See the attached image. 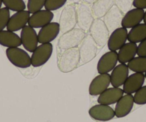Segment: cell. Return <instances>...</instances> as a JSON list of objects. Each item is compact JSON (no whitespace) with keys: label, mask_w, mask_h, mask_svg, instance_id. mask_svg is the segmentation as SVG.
<instances>
[{"label":"cell","mask_w":146,"mask_h":122,"mask_svg":"<svg viewBox=\"0 0 146 122\" xmlns=\"http://www.w3.org/2000/svg\"><path fill=\"white\" fill-rule=\"evenodd\" d=\"M128 32L124 27H119L110 35L108 41V47L110 51H117L126 43Z\"/></svg>","instance_id":"11"},{"label":"cell","mask_w":146,"mask_h":122,"mask_svg":"<svg viewBox=\"0 0 146 122\" xmlns=\"http://www.w3.org/2000/svg\"><path fill=\"white\" fill-rule=\"evenodd\" d=\"M46 0H28L27 10L30 14L41 10L44 7Z\"/></svg>","instance_id":"29"},{"label":"cell","mask_w":146,"mask_h":122,"mask_svg":"<svg viewBox=\"0 0 146 122\" xmlns=\"http://www.w3.org/2000/svg\"><path fill=\"white\" fill-rule=\"evenodd\" d=\"M127 64H120L116 66L110 74V84L113 87H120L124 84L129 76Z\"/></svg>","instance_id":"21"},{"label":"cell","mask_w":146,"mask_h":122,"mask_svg":"<svg viewBox=\"0 0 146 122\" xmlns=\"http://www.w3.org/2000/svg\"><path fill=\"white\" fill-rule=\"evenodd\" d=\"M85 33L80 28H74L62 34L59 39L57 46L60 49L64 50L78 47L86 35Z\"/></svg>","instance_id":"1"},{"label":"cell","mask_w":146,"mask_h":122,"mask_svg":"<svg viewBox=\"0 0 146 122\" xmlns=\"http://www.w3.org/2000/svg\"><path fill=\"white\" fill-rule=\"evenodd\" d=\"M22 45L29 52H33L38 46V34L32 26L27 25L21 32Z\"/></svg>","instance_id":"9"},{"label":"cell","mask_w":146,"mask_h":122,"mask_svg":"<svg viewBox=\"0 0 146 122\" xmlns=\"http://www.w3.org/2000/svg\"><path fill=\"white\" fill-rule=\"evenodd\" d=\"M53 53V46L51 43L41 44L37 46L31 56V63L34 67H39L45 64Z\"/></svg>","instance_id":"8"},{"label":"cell","mask_w":146,"mask_h":122,"mask_svg":"<svg viewBox=\"0 0 146 122\" xmlns=\"http://www.w3.org/2000/svg\"><path fill=\"white\" fill-rule=\"evenodd\" d=\"M137 45L135 43L128 42L125 43V45L121 47L117 52L118 61L120 64H126L130 60L135 57L137 54Z\"/></svg>","instance_id":"24"},{"label":"cell","mask_w":146,"mask_h":122,"mask_svg":"<svg viewBox=\"0 0 146 122\" xmlns=\"http://www.w3.org/2000/svg\"><path fill=\"white\" fill-rule=\"evenodd\" d=\"M134 98L132 94L123 95L116 103L115 113L117 118H123L127 116L132 111L134 105Z\"/></svg>","instance_id":"22"},{"label":"cell","mask_w":146,"mask_h":122,"mask_svg":"<svg viewBox=\"0 0 146 122\" xmlns=\"http://www.w3.org/2000/svg\"><path fill=\"white\" fill-rule=\"evenodd\" d=\"M133 6L138 9H146V0H133Z\"/></svg>","instance_id":"35"},{"label":"cell","mask_w":146,"mask_h":122,"mask_svg":"<svg viewBox=\"0 0 146 122\" xmlns=\"http://www.w3.org/2000/svg\"><path fill=\"white\" fill-rule=\"evenodd\" d=\"M124 14L118 9L115 5H113L106 15L103 16V22L110 32H113L121 26L122 20Z\"/></svg>","instance_id":"12"},{"label":"cell","mask_w":146,"mask_h":122,"mask_svg":"<svg viewBox=\"0 0 146 122\" xmlns=\"http://www.w3.org/2000/svg\"><path fill=\"white\" fill-rule=\"evenodd\" d=\"M6 55L8 60L17 67L21 69L29 68L31 65V57L25 50L19 47L7 48Z\"/></svg>","instance_id":"5"},{"label":"cell","mask_w":146,"mask_h":122,"mask_svg":"<svg viewBox=\"0 0 146 122\" xmlns=\"http://www.w3.org/2000/svg\"><path fill=\"white\" fill-rule=\"evenodd\" d=\"M133 98H134V102L136 104H146V86H143L140 89H138L135 93Z\"/></svg>","instance_id":"32"},{"label":"cell","mask_w":146,"mask_h":122,"mask_svg":"<svg viewBox=\"0 0 146 122\" xmlns=\"http://www.w3.org/2000/svg\"><path fill=\"white\" fill-rule=\"evenodd\" d=\"M82 1H83V2L88 4V5H93V4L95 3V2H96L98 0H82Z\"/></svg>","instance_id":"36"},{"label":"cell","mask_w":146,"mask_h":122,"mask_svg":"<svg viewBox=\"0 0 146 122\" xmlns=\"http://www.w3.org/2000/svg\"><path fill=\"white\" fill-rule=\"evenodd\" d=\"M67 1H68L70 4H75V5H76V4L80 3V2L82 1V0H67Z\"/></svg>","instance_id":"37"},{"label":"cell","mask_w":146,"mask_h":122,"mask_svg":"<svg viewBox=\"0 0 146 122\" xmlns=\"http://www.w3.org/2000/svg\"><path fill=\"white\" fill-rule=\"evenodd\" d=\"M89 115L91 118L99 121H108L115 116V110L108 105H95L89 109Z\"/></svg>","instance_id":"13"},{"label":"cell","mask_w":146,"mask_h":122,"mask_svg":"<svg viewBox=\"0 0 146 122\" xmlns=\"http://www.w3.org/2000/svg\"><path fill=\"white\" fill-rule=\"evenodd\" d=\"M145 11L144 9L134 8L129 10L124 15L122 20L121 26L126 29H131L143 21Z\"/></svg>","instance_id":"20"},{"label":"cell","mask_w":146,"mask_h":122,"mask_svg":"<svg viewBox=\"0 0 146 122\" xmlns=\"http://www.w3.org/2000/svg\"><path fill=\"white\" fill-rule=\"evenodd\" d=\"M60 32V24L57 22H50L41 28L38 34L39 43H51Z\"/></svg>","instance_id":"17"},{"label":"cell","mask_w":146,"mask_h":122,"mask_svg":"<svg viewBox=\"0 0 146 122\" xmlns=\"http://www.w3.org/2000/svg\"><path fill=\"white\" fill-rule=\"evenodd\" d=\"M124 94L123 89L120 87L108 88L101 94L99 95L98 102L100 104L112 105L116 104Z\"/></svg>","instance_id":"19"},{"label":"cell","mask_w":146,"mask_h":122,"mask_svg":"<svg viewBox=\"0 0 146 122\" xmlns=\"http://www.w3.org/2000/svg\"><path fill=\"white\" fill-rule=\"evenodd\" d=\"M5 7L13 12H20L25 10L26 5L24 0H2Z\"/></svg>","instance_id":"28"},{"label":"cell","mask_w":146,"mask_h":122,"mask_svg":"<svg viewBox=\"0 0 146 122\" xmlns=\"http://www.w3.org/2000/svg\"><path fill=\"white\" fill-rule=\"evenodd\" d=\"M143 22H144L145 24H146V11L145 12L144 14V17H143Z\"/></svg>","instance_id":"38"},{"label":"cell","mask_w":146,"mask_h":122,"mask_svg":"<svg viewBox=\"0 0 146 122\" xmlns=\"http://www.w3.org/2000/svg\"><path fill=\"white\" fill-rule=\"evenodd\" d=\"M129 69L136 73H146V57H134L127 63Z\"/></svg>","instance_id":"27"},{"label":"cell","mask_w":146,"mask_h":122,"mask_svg":"<svg viewBox=\"0 0 146 122\" xmlns=\"http://www.w3.org/2000/svg\"><path fill=\"white\" fill-rule=\"evenodd\" d=\"M77 7L75 4L66 5L62 11L60 17V32L62 34L69 32L77 24Z\"/></svg>","instance_id":"3"},{"label":"cell","mask_w":146,"mask_h":122,"mask_svg":"<svg viewBox=\"0 0 146 122\" xmlns=\"http://www.w3.org/2000/svg\"><path fill=\"white\" fill-rule=\"evenodd\" d=\"M146 39V24H139L131 28L127 35V40L130 42L140 43Z\"/></svg>","instance_id":"26"},{"label":"cell","mask_w":146,"mask_h":122,"mask_svg":"<svg viewBox=\"0 0 146 122\" xmlns=\"http://www.w3.org/2000/svg\"><path fill=\"white\" fill-rule=\"evenodd\" d=\"M118 62L117 52L110 51L104 54L99 59L97 65V70L100 74H108L117 66Z\"/></svg>","instance_id":"10"},{"label":"cell","mask_w":146,"mask_h":122,"mask_svg":"<svg viewBox=\"0 0 146 122\" xmlns=\"http://www.w3.org/2000/svg\"><path fill=\"white\" fill-rule=\"evenodd\" d=\"M114 5V0H98L92 6L94 18L100 19L103 17Z\"/></svg>","instance_id":"25"},{"label":"cell","mask_w":146,"mask_h":122,"mask_svg":"<svg viewBox=\"0 0 146 122\" xmlns=\"http://www.w3.org/2000/svg\"><path fill=\"white\" fill-rule=\"evenodd\" d=\"M10 19V12L7 7L0 9V32L5 29Z\"/></svg>","instance_id":"31"},{"label":"cell","mask_w":146,"mask_h":122,"mask_svg":"<svg viewBox=\"0 0 146 122\" xmlns=\"http://www.w3.org/2000/svg\"><path fill=\"white\" fill-rule=\"evenodd\" d=\"M110 84L109 74H100L91 81L89 86V94L91 96H98L106 90Z\"/></svg>","instance_id":"14"},{"label":"cell","mask_w":146,"mask_h":122,"mask_svg":"<svg viewBox=\"0 0 146 122\" xmlns=\"http://www.w3.org/2000/svg\"><path fill=\"white\" fill-rule=\"evenodd\" d=\"M0 45L7 48L19 47L22 45L20 36L14 32L2 30L0 32Z\"/></svg>","instance_id":"23"},{"label":"cell","mask_w":146,"mask_h":122,"mask_svg":"<svg viewBox=\"0 0 146 122\" xmlns=\"http://www.w3.org/2000/svg\"><path fill=\"white\" fill-rule=\"evenodd\" d=\"M89 32L98 47H104L106 45L109 39L110 32L102 19H94Z\"/></svg>","instance_id":"4"},{"label":"cell","mask_w":146,"mask_h":122,"mask_svg":"<svg viewBox=\"0 0 146 122\" xmlns=\"http://www.w3.org/2000/svg\"><path fill=\"white\" fill-rule=\"evenodd\" d=\"M54 18V14L47 9H41L32 14L28 22V25L34 29L42 28L52 22Z\"/></svg>","instance_id":"15"},{"label":"cell","mask_w":146,"mask_h":122,"mask_svg":"<svg viewBox=\"0 0 146 122\" xmlns=\"http://www.w3.org/2000/svg\"><path fill=\"white\" fill-rule=\"evenodd\" d=\"M77 7V24L79 28L85 31V32L90 30L91 25L94 21L92 15V7L90 5L81 2Z\"/></svg>","instance_id":"7"},{"label":"cell","mask_w":146,"mask_h":122,"mask_svg":"<svg viewBox=\"0 0 146 122\" xmlns=\"http://www.w3.org/2000/svg\"><path fill=\"white\" fill-rule=\"evenodd\" d=\"M145 79H146V73H145Z\"/></svg>","instance_id":"40"},{"label":"cell","mask_w":146,"mask_h":122,"mask_svg":"<svg viewBox=\"0 0 146 122\" xmlns=\"http://www.w3.org/2000/svg\"><path fill=\"white\" fill-rule=\"evenodd\" d=\"M29 17H30V13L28 10L17 12L12 16H10V19L7 26V30L14 32L22 30L28 24Z\"/></svg>","instance_id":"16"},{"label":"cell","mask_w":146,"mask_h":122,"mask_svg":"<svg viewBox=\"0 0 146 122\" xmlns=\"http://www.w3.org/2000/svg\"><path fill=\"white\" fill-rule=\"evenodd\" d=\"M80 61L82 64H87L92 61L97 55L98 44L90 34L85 35L79 47Z\"/></svg>","instance_id":"6"},{"label":"cell","mask_w":146,"mask_h":122,"mask_svg":"<svg viewBox=\"0 0 146 122\" xmlns=\"http://www.w3.org/2000/svg\"><path fill=\"white\" fill-rule=\"evenodd\" d=\"M80 61L79 49L78 47L66 49L62 54L58 61V67L60 71L68 73L73 71Z\"/></svg>","instance_id":"2"},{"label":"cell","mask_w":146,"mask_h":122,"mask_svg":"<svg viewBox=\"0 0 146 122\" xmlns=\"http://www.w3.org/2000/svg\"><path fill=\"white\" fill-rule=\"evenodd\" d=\"M67 2V0H46L44 8L47 10L52 12L62 7Z\"/></svg>","instance_id":"30"},{"label":"cell","mask_w":146,"mask_h":122,"mask_svg":"<svg viewBox=\"0 0 146 122\" xmlns=\"http://www.w3.org/2000/svg\"><path fill=\"white\" fill-rule=\"evenodd\" d=\"M2 4H3V2H2V0H0V9L2 8Z\"/></svg>","instance_id":"39"},{"label":"cell","mask_w":146,"mask_h":122,"mask_svg":"<svg viewBox=\"0 0 146 122\" xmlns=\"http://www.w3.org/2000/svg\"><path fill=\"white\" fill-rule=\"evenodd\" d=\"M133 2V0H114L115 5L124 15L131 9Z\"/></svg>","instance_id":"33"},{"label":"cell","mask_w":146,"mask_h":122,"mask_svg":"<svg viewBox=\"0 0 146 122\" xmlns=\"http://www.w3.org/2000/svg\"><path fill=\"white\" fill-rule=\"evenodd\" d=\"M145 74L143 73H136L128 76L123 84L124 93L127 94H133L143 86L145 82Z\"/></svg>","instance_id":"18"},{"label":"cell","mask_w":146,"mask_h":122,"mask_svg":"<svg viewBox=\"0 0 146 122\" xmlns=\"http://www.w3.org/2000/svg\"><path fill=\"white\" fill-rule=\"evenodd\" d=\"M137 54L139 57H146V39L142 41L137 46Z\"/></svg>","instance_id":"34"}]
</instances>
